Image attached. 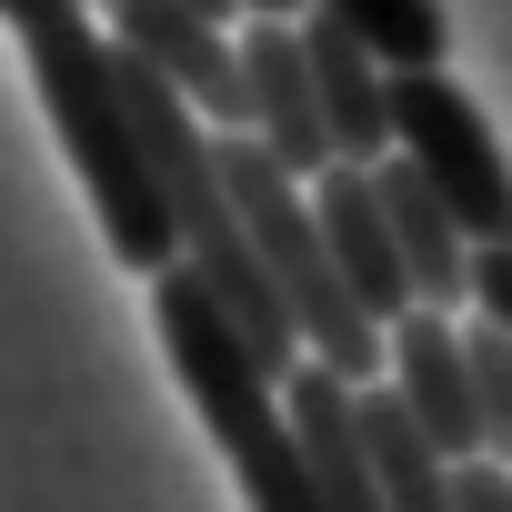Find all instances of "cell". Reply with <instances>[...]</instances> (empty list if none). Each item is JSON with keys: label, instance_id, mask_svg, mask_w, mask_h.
Returning <instances> with one entry per match:
<instances>
[{"label": "cell", "instance_id": "obj_4", "mask_svg": "<svg viewBox=\"0 0 512 512\" xmlns=\"http://www.w3.org/2000/svg\"><path fill=\"white\" fill-rule=\"evenodd\" d=\"M241 131L262 141V161L282 181H322L332 171V141H322V111H312V71H302V31L292 21H251L241 31Z\"/></svg>", "mask_w": 512, "mask_h": 512}, {"label": "cell", "instance_id": "obj_9", "mask_svg": "<svg viewBox=\"0 0 512 512\" xmlns=\"http://www.w3.org/2000/svg\"><path fill=\"white\" fill-rule=\"evenodd\" d=\"M312 21H332L342 41H362L382 71H442V51H452L442 0H312Z\"/></svg>", "mask_w": 512, "mask_h": 512}, {"label": "cell", "instance_id": "obj_2", "mask_svg": "<svg viewBox=\"0 0 512 512\" xmlns=\"http://www.w3.org/2000/svg\"><path fill=\"white\" fill-rule=\"evenodd\" d=\"M382 131H392V161L462 221L472 251L512 241V161L452 71H382Z\"/></svg>", "mask_w": 512, "mask_h": 512}, {"label": "cell", "instance_id": "obj_7", "mask_svg": "<svg viewBox=\"0 0 512 512\" xmlns=\"http://www.w3.org/2000/svg\"><path fill=\"white\" fill-rule=\"evenodd\" d=\"M372 201H382V231H392V262H402V292H412V312H462V272H472V241H462V221L382 151L372 161Z\"/></svg>", "mask_w": 512, "mask_h": 512}, {"label": "cell", "instance_id": "obj_14", "mask_svg": "<svg viewBox=\"0 0 512 512\" xmlns=\"http://www.w3.org/2000/svg\"><path fill=\"white\" fill-rule=\"evenodd\" d=\"M171 11H191V21H211V31H231V0H171Z\"/></svg>", "mask_w": 512, "mask_h": 512}, {"label": "cell", "instance_id": "obj_6", "mask_svg": "<svg viewBox=\"0 0 512 512\" xmlns=\"http://www.w3.org/2000/svg\"><path fill=\"white\" fill-rule=\"evenodd\" d=\"M312 231H322V262H332V282L352 292V312H362L372 332H392V322L412 312V292H402V262H392L372 171H342V161H332V171L312 181Z\"/></svg>", "mask_w": 512, "mask_h": 512}, {"label": "cell", "instance_id": "obj_16", "mask_svg": "<svg viewBox=\"0 0 512 512\" xmlns=\"http://www.w3.org/2000/svg\"><path fill=\"white\" fill-rule=\"evenodd\" d=\"M81 11H111V0H81Z\"/></svg>", "mask_w": 512, "mask_h": 512}, {"label": "cell", "instance_id": "obj_15", "mask_svg": "<svg viewBox=\"0 0 512 512\" xmlns=\"http://www.w3.org/2000/svg\"><path fill=\"white\" fill-rule=\"evenodd\" d=\"M231 11H251V21H292L302 0H231Z\"/></svg>", "mask_w": 512, "mask_h": 512}, {"label": "cell", "instance_id": "obj_1", "mask_svg": "<svg viewBox=\"0 0 512 512\" xmlns=\"http://www.w3.org/2000/svg\"><path fill=\"white\" fill-rule=\"evenodd\" d=\"M0 21L21 31L31 51V81H41V111L101 211V241L121 272H171V221H161V191H151V161H141V131L121 111V81H111V31L81 11V0H0Z\"/></svg>", "mask_w": 512, "mask_h": 512}, {"label": "cell", "instance_id": "obj_8", "mask_svg": "<svg viewBox=\"0 0 512 512\" xmlns=\"http://www.w3.org/2000/svg\"><path fill=\"white\" fill-rule=\"evenodd\" d=\"M292 31H302V71H312V111H322L332 161L342 171H372L392 151V131H382V61L362 41H342L332 21H292Z\"/></svg>", "mask_w": 512, "mask_h": 512}, {"label": "cell", "instance_id": "obj_10", "mask_svg": "<svg viewBox=\"0 0 512 512\" xmlns=\"http://www.w3.org/2000/svg\"><path fill=\"white\" fill-rule=\"evenodd\" d=\"M231 472H241V502L251 512H332L322 482H312V462H302V442H292V422H272L262 442H241Z\"/></svg>", "mask_w": 512, "mask_h": 512}, {"label": "cell", "instance_id": "obj_3", "mask_svg": "<svg viewBox=\"0 0 512 512\" xmlns=\"http://www.w3.org/2000/svg\"><path fill=\"white\" fill-rule=\"evenodd\" d=\"M151 322H161V352H171V372H181V392H191V412L211 422L221 452L262 442V432L282 422V382L262 372V352L231 332V312H221L181 262L151 272Z\"/></svg>", "mask_w": 512, "mask_h": 512}, {"label": "cell", "instance_id": "obj_5", "mask_svg": "<svg viewBox=\"0 0 512 512\" xmlns=\"http://www.w3.org/2000/svg\"><path fill=\"white\" fill-rule=\"evenodd\" d=\"M382 362H392V412L432 442V462H472L482 422H472V382H462V322L402 312L382 332Z\"/></svg>", "mask_w": 512, "mask_h": 512}, {"label": "cell", "instance_id": "obj_13", "mask_svg": "<svg viewBox=\"0 0 512 512\" xmlns=\"http://www.w3.org/2000/svg\"><path fill=\"white\" fill-rule=\"evenodd\" d=\"M452 512H512V472L502 462H452Z\"/></svg>", "mask_w": 512, "mask_h": 512}, {"label": "cell", "instance_id": "obj_12", "mask_svg": "<svg viewBox=\"0 0 512 512\" xmlns=\"http://www.w3.org/2000/svg\"><path fill=\"white\" fill-rule=\"evenodd\" d=\"M462 302H472V312H482V322L512 342V241H482V251H472V272H462Z\"/></svg>", "mask_w": 512, "mask_h": 512}, {"label": "cell", "instance_id": "obj_11", "mask_svg": "<svg viewBox=\"0 0 512 512\" xmlns=\"http://www.w3.org/2000/svg\"><path fill=\"white\" fill-rule=\"evenodd\" d=\"M462 382H472V422H482V462L512 472V342L492 322L462 332Z\"/></svg>", "mask_w": 512, "mask_h": 512}]
</instances>
